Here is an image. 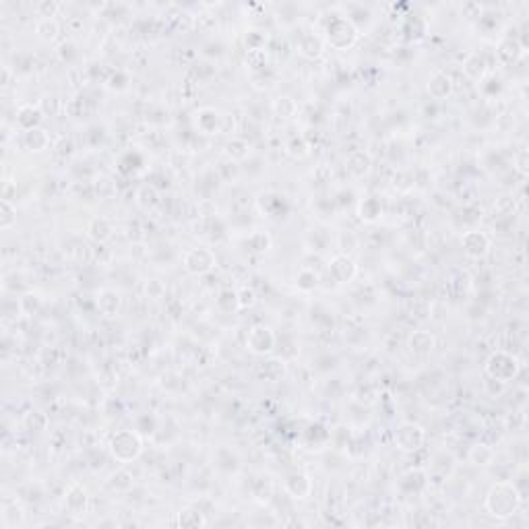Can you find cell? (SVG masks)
<instances>
[{
  "label": "cell",
  "instance_id": "37",
  "mask_svg": "<svg viewBox=\"0 0 529 529\" xmlns=\"http://www.w3.org/2000/svg\"><path fill=\"white\" fill-rule=\"evenodd\" d=\"M250 151V145L248 141H244L242 137H232L226 145H223V153L228 155L230 161H240L248 155Z\"/></svg>",
  "mask_w": 529,
  "mask_h": 529
},
{
  "label": "cell",
  "instance_id": "34",
  "mask_svg": "<svg viewBox=\"0 0 529 529\" xmlns=\"http://www.w3.org/2000/svg\"><path fill=\"white\" fill-rule=\"evenodd\" d=\"M296 288H298V292H304V294H310V292H315L317 288H319V283H321V275H319V271L317 269H310V267H302L300 271H298V275H296Z\"/></svg>",
  "mask_w": 529,
  "mask_h": 529
},
{
  "label": "cell",
  "instance_id": "3",
  "mask_svg": "<svg viewBox=\"0 0 529 529\" xmlns=\"http://www.w3.org/2000/svg\"><path fill=\"white\" fill-rule=\"evenodd\" d=\"M108 449L118 463H132L143 453V437L134 428L116 430L108 441Z\"/></svg>",
  "mask_w": 529,
  "mask_h": 529
},
{
  "label": "cell",
  "instance_id": "45",
  "mask_svg": "<svg viewBox=\"0 0 529 529\" xmlns=\"http://www.w3.org/2000/svg\"><path fill=\"white\" fill-rule=\"evenodd\" d=\"M470 459H472L476 466H488V463H492V459H495V451H492L488 445H476V447H472V451H470Z\"/></svg>",
  "mask_w": 529,
  "mask_h": 529
},
{
  "label": "cell",
  "instance_id": "8",
  "mask_svg": "<svg viewBox=\"0 0 529 529\" xmlns=\"http://www.w3.org/2000/svg\"><path fill=\"white\" fill-rule=\"evenodd\" d=\"M474 290V279L470 275L468 269L463 267H453L447 277H445V292L453 302H461L466 300Z\"/></svg>",
  "mask_w": 529,
  "mask_h": 529
},
{
  "label": "cell",
  "instance_id": "49",
  "mask_svg": "<svg viewBox=\"0 0 529 529\" xmlns=\"http://www.w3.org/2000/svg\"><path fill=\"white\" fill-rule=\"evenodd\" d=\"M267 35H263V31L259 29H250L246 33V50H263L267 48Z\"/></svg>",
  "mask_w": 529,
  "mask_h": 529
},
{
  "label": "cell",
  "instance_id": "33",
  "mask_svg": "<svg viewBox=\"0 0 529 529\" xmlns=\"http://www.w3.org/2000/svg\"><path fill=\"white\" fill-rule=\"evenodd\" d=\"M215 306L221 315H236L240 310V302H238V292L232 288H223L219 290L217 298H215Z\"/></svg>",
  "mask_w": 529,
  "mask_h": 529
},
{
  "label": "cell",
  "instance_id": "39",
  "mask_svg": "<svg viewBox=\"0 0 529 529\" xmlns=\"http://www.w3.org/2000/svg\"><path fill=\"white\" fill-rule=\"evenodd\" d=\"M106 488L112 492H126L132 488V476L126 470H118L110 476V480L106 482Z\"/></svg>",
  "mask_w": 529,
  "mask_h": 529
},
{
  "label": "cell",
  "instance_id": "26",
  "mask_svg": "<svg viewBox=\"0 0 529 529\" xmlns=\"http://www.w3.org/2000/svg\"><path fill=\"white\" fill-rule=\"evenodd\" d=\"M87 236L95 244H106L114 236V226L108 217H101V215L91 217L89 223H87Z\"/></svg>",
  "mask_w": 529,
  "mask_h": 529
},
{
  "label": "cell",
  "instance_id": "22",
  "mask_svg": "<svg viewBox=\"0 0 529 529\" xmlns=\"http://www.w3.org/2000/svg\"><path fill=\"white\" fill-rule=\"evenodd\" d=\"M95 306L97 310L103 315V317H116L120 312V306H122V298L116 290L112 288H101L97 294H95Z\"/></svg>",
  "mask_w": 529,
  "mask_h": 529
},
{
  "label": "cell",
  "instance_id": "15",
  "mask_svg": "<svg viewBox=\"0 0 529 529\" xmlns=\"http://www.w3.org/2000/svg\"><path fill=\"white\" fill-rule=\"evenodd\" d=\"M64 509L68 515H85L89 511V492L81 486V484H72L68 486V490L64 492Z\"/></svg>",
  "mask_w": 529,
  "mask_h": 529
},
{
  "label": "cell",
  "instance_id": "27",
  "mask_svg": "<svg viewBox=\"0 0 529 529\" xmlns=\"http://www.w3.org/2000/svg\"><path fill=\"white\" fill-rule=\"evenodd\" d=\"M46 118V114L41 112L39 106H33V103H25L17 110V126L25 132V130H31V128H37L41 124V120Z\"/></svg>",
  "mask_w": 529,
  "mask_h": 529
},
{
  "label": "cell",
  "instance_id": "30",
  "mask_svg": "<svg viewBox=\"0 0 529 529\" xmlns=\"http://www.w3.org/2000/svg\"><path fill=\"white\" fill-rule=\"evenodd\" d=\"M137 205L143 211H155L161 205V192L157 190L155 184H143L137 190Z\"/></svg>",
  "mask_w": 529,
  "mask_h": 529
},
{
  "label": "cell",
  "instance_id": "16",
  "mask_svg": "<svg viewBox=\"0 0 529 529\" xmlns=\"http://www.w3.org/2000/svg\"><path fill=\"white\" fill-rule=\"evenodd\" d=\"M325 48H327L325 37L315 31H304L298 39V52L308 60H319L325 54Z\"/></svg>",
  "mask_w": 529,
  "mask_h": 529
},
{
  "label": "cell",
  "instance_id": "38",
  "mask_svg": "<svg viewBox=\"0 0 529 529\" xmlns=\"http://www.w3.org/2000/svg\"><path fill=\"white\" fill-rule=\"evenodd\" d=\"M244 246L248 248V252H254V254H261V252H267L271 248V236L267 232H252L244 238Z\"/></svg>",
  "mask_w": 529,
  "mask_h": 529
},
{
  "label": "cell",
  "instance_id": "51",
  "mask_svg": "<svg viewBox=\"0 0 529 529\" xmlns=\"http://www.w3.org/2000/svg\"><path fill=\"white\" fill-rule=\"evenodd\" d=\"M145 292H147V296H149V298L157 300V298H161V296H163L166 288H163V283H161V281H157V279H151V281H147V286H145Z\"/></svg>",
  "mask_w": 529,
  "mask_h": 529
},
{
  "label": "cell",
  "instance_id": "12",
  "mask_svg": "<svg viewBox=\"0 0 529 529\" xmlns=\"http://www.w3.org/2000/svg\"><path fill=\"white\" fill-rule=\"evenodd\" d=\"M428 474L426 470L422 468H414V470H408L401 478H399V492L406 495V497H420L426 488H428Z\"/></svg>",
  "mask_w": 529,
  "mask_h": 529
},
{
  "label": "cell",
  "instance_id": "7",
  "mask_svg": "<svg viewBox=\"0 0 529 529\" xmlns=\"http://www.w3.org/2000/svg\"><path fill=\"white\" fill-rule=\"evenodd\" d=\"M426 443V430L416 422H403L395 430V445L403 453H418Z\"/></svg>",
  "mask_w": 529,
  "mask_h": 529
},
{
  "label": "cell",
  "instance_id": "50",
  "mask_svg": "<svg viewBox=\"0 0 529 529\" xmlns=\"http://www.w3.org/2000/svg\"><path fill=\"white\" fill-rule=\"evenodd\" d=\"M23 424H25L29 430H43V428L48 426V418H46V414H41V412H29V414H25Z\"/></svg>",
  "mask_w": 529,
  "mask_h": 529
},
{
  "label": "cell",
  "instance_id": "19",
  "mask_svg": "<svg viewBox=\"0 0 529 529\" xmlns=\"http://www.w3.org/2000/svg\"><path fill=\"white\" fill-rule=\"evenodd\" d=\"M23 521H25V509H23L21 501L14 497H4L2 499V528H21Z\"/></svg>",
  "mask_w": 529,
  "mask_h": 529
},
{
  "label": "cell",
  "instance_id": "41",
  "mask_svg": "<svg viewBox=\"0 0 529 529\" xmlns=\"http://www.w3.org/2000/svg\"><path fill=\"white\" fill-rule=\"evenodd\" d=\"M273 492H275V486L269 478H259L254 480L252 484V497L257 503H269L273 499Z\"/></svg>",
  "mask_w": 529,
  "mask_h": 529
},
{
  "label": "cell",
  "instance_id": "21",
  "mask_svg": "<svg viewBox=\"0 0 529 529\" xmlns=\"http://www.w3.org/2000/svg\"><path fill=\"white\" fill-rule=\"evenodd\" d=\"M453 89H455L453 77L445 70H437L428 79V93L432 99H447V97H451Z\"/></svg>",
  "mask_w": 529,
  "mask_h": 529
},
{
  "label": "cell",
  "instance_id": "31",
  "mask_svg": "<svg viewBox=\"0 0 529 529\" xmlns=\"http://www.w3.org/2000/svg\"><path fill=\"white\" fill-rule=\"evenodd\" d=\"M426 31H428V25L422 17H416V14H410L406 17L403 25H401V33L406 39L410 41H420L426 37Z\"/></svg>",
  "mask_w": 529,
  "mask_h": 529
},
{
  "label": "cell",
  "instance_id": "9",
  "mask_svg": "<svg viewBox=\"0 0 529 529\" xmlns=\"http://www.w3.org/2000/svg\"><path fill=\"white\" fill-rule=\"evenodd\" d=\"M461 248H463V254L468 259L482 261V259L488 257V252L492 248V238L484 230H476L474 228V230H468L461 236Z\"/></svg>",
  "mask_w": 529,
  "mask_h": 529
},
{
  "label": "cell",
  "instance_id": "48",
  "mask_svg": "<svg viewBox=\"0 0 529 529\" xmlns=\"http://www.w3.org/2000/svg\"><path fill=\"white\" fill-rule=\"evenodd\" d=\"M215 466H217V470H221V472H226V474H232V472H236V470H238L240 459L236 457V453H234V451H230V449H228V459H221V455H217V453H215Z\"/></svg>",
  "mask_w": 529,
  "mask_h": 529
},
{
  "label": "cell",
  "instance_id": "52",
  "mask_svg": "<svg viewBox=\"0 0 529 529\" xmlns=\"http://www.w3.org/2000/svg\"><path fill=\"white\" fill-rule=\"evenodd\" d=\"M60 10V4L58 2H39L37 4V12L39 17H56V12Z\"/></svg>",
  "mask_w": 529,
  "mask_h": 529
},
{
  "label": "cell",
  "instance_id": "46",
  "mask_svg": "<svg viewBox=\"0 0 529 529\" xmlns=\"http://www.w3.org/2000/svg\"><path fill=\"white\" fill-rule=\"evenodd\" d=\"M495 211L499 217H511L517 213V199L515 197H501L495 205Z\"/></svg>",
  "mask_w": 529,
  "mask_h": 529
},
{
  "label": "cell",
  "instance_id": "11",
  "mask_svg": "<svg viewBox=\"0 0 529 529\" xmlns=\"http://www.w3.org/2000/svg\"><path fill=\"white\" fill-rule=\"evenodd\" d=\"M312 488H315L312 478L304 472H292L283 480V490L294 501H306L312 495Z\"/></svg>",
  "mask_w": 529,
  "mask_h": 529
},
{
  "label": "cell",
  "instance_id": "53",
  "mask_svg": "<svg viewBox=\"0 0 529 529\" xmlns=\"http://www.w3.org/2000/svg\"><path fill=\"white\" fill-rule=\"evenodd\" d=\"M8 77H10V68H8V66H4V68H2V87H6V85H8Z\"/></svg>",
  "mask_w": 529,
  "mask_h": 529
},
{
  "label": "cell",
  "instance_id": "20",
  "mask_svg": "<svg viewBox=\"0 0 529 529\" xmlns=\"http://www.w3.org/2000/svg\"><path fill=\"white\" fill-rule=\"evenodd\" d=\"M488 70H490V64H488L486 54H482V52H472L463 62V74L470 81H484Z\"/></svg>",
  "mask_w": 529,
  "mask_h": 529
},
{
  "label": "cell",
  "instance_id": "25",
  "mask_svg": "<svg viewBox=\"0 0 529 529\" xmlns=\"http://www.w3.org/2000/svg\"><path fill=\"white\" fill-rule=\"evenodd\" d=\"M21 143L27 151L31 153H41L46 151L50 145H52V139H50V132L41 126L37 128H31V130H25L23 137H21Z\"/></svg>",
  "mask_w": 529,
  "mask_h": 529
},
{
  "label": "cell",
  "instance_id": "36",
  "mask_svg": "<svg viewBox=\"0 0 529 529\" xmlns=\"http://www.w3.org/2000/svg\"><path fill=\"white\" fill-rule=\"evenodd\" d=\"M178 528L184 529H199L207 526V519H205V513L201 509H184L178 513V519H176Z\"/></svg>",
  "mask_w": 529,
  "mask_h": 529
},
{
  "label": "cell",
  "instance_id": "47",
  "mask_svg": "<svg viewBox=\"0 0 529 529\" xmlns=\"http://www.w3.org/2000/svg\"><path fill=\"white\" fill-rule=\"evenodd\" d=\"M238 292V302H240V310H246V308H252L257 302H259V294L254 292V288L250 286H244Z\"/></svg>",
  "mask_w": 529,
  "mask_h": 529
},
{
  "label": "cell",
  "instance_id": "40",
  "mask_svg": "<svg viewBox=\"0 0 529 529\" xmlns=\"http://www.w3.org/2000/svg\"><path fill=\"white\" fill-rule=\"evenodd\" d=\"M273 112L275 116L279 118H294L298 114V103L296 99H292L290 95H279L275 101H273Z\"/></svg>",
  "mask_w": 529,
  "mask_h": 529
},
{
  "label": "cell",
  "instance_id": "10",
  "mask_svg": "<svg viewBox=\"0 0 529 529\" xmlns=\"http://www.w3.org/2000/svg\"><path fill=\"white\" fill-rule=\"evenodd\" d=\"M327 269H329V277H331L335 283H339V286L352 283V281L356 279V275H358V265H356V261H354L350 254H343V252L335 254V257L327 263Z\"/></svg>",
  "mask_w": 529,
  "mask_h": 529
},
{
  "label": "cell",
  "instance_id": "18",
  "mask_svg": "<svg viewBox=\"0 0 529 529\" xmlns=\"http://www.w3.org/2000/svg\"><path fill=\"white\" fill-rule=\"evenodd\" d=\"M346 170L352 178H366L372 172V155L364 149H354L346 159Z\"/></svg>",
  "mask_w": 529,
  "mask_h": 529
},
{
  "label": "cell",
  "instance_id": "14",
  "mask_svg": "<svg viewBox=\"0 0 529 529\" xmlns=\"http://www.w3.org/2000/svg\"><path fill=\"white\" fill-rule=\"evenodd\" d=\"M300 441H302L304 449H308V451H321V449H325V447L331 443V432H329L323 424L310 422V424L302 430Z\"/></svg>",
  "mask_w": 529,
  "mask_h": 529
},
{
  "label": "cell",
  "instance_id": "2",
  "mask_svg": "<svg viewBox=\"0 0 529 529\" xmlns=\"http://www.w3.org/2000/svg\"><path fill=\"white\" fill-rule=\"evenodd\" d=\"M521 372V360L507 352V350H497L488 356V360L484 362V375L490 381L509 385L511 381H515Z\"/></svg>",
  "mask_w": 529,
  "mask_h": 529
},
{
  "label": "cell",
  "instance_id": "32",
  "mask_svg": "<svg viewBox=\"0 0 529 529\" xmlns=\"http://www.w3.org/2000/svg\"><path fill=\"white\" fill-rule=\"evenodd\" d=\"M523 50H526V46L519 43L517 37H505V39L499 43V48H497V56H499L501 62L511 64V62H515V60L523 54Z\"/></svg>",
  "mask_w": 529,
  "mask_h": 529
},
{
  "label": "cell",
  "instance_id": "13",
  "mask_svg": "<svg viewBox=\"0 0 529 529\" xmlns=\"http://www.w3.org/2000/svg\"><path fill=\"white\" fill-rule=\"evenodd\" d=\"M194 122H197V128L203 134H217V132L226 130V122L228 120L215 108H201L194 114Z\"/></svg>",
  "mask_w": 529,
  "mask_h": 529
},
{
  "label": "cell",
  "instance_id": "44",
  "mask_svg": "<svg viewBox=\"0 0 529 529\" xmlns=\"http://www.w3.org/2000/svg\"><path fill=\"white\" fill-rule=\"evenodd\" d=\"M17 223V209L10 205V201L2 199L0 203V230H10Z\"/></svg>",
  "mask_w": 529,
  "mask_h": 529
},
{
  "label": "cell",
  "instance_id": "4",
  "mask_svg": "<svg viewBox=\"0 0 529 529\" xmlns=\"http://www.w3.org/2000/svg\"><path fill=\"white\" fill-rule=\"evenodd\" d=\"M360 37V31L354 27V23L346 14H333L329 17L325 25V41H329L337 50L352 48Z\"/></svg>",
  "mask_w": 529,
  "mask_h": 529
},
{
  "label": "cell",
  "instance_id": "43",
  "mask_svg": "<svg viewBox=\"0 0 529 529\" xmlns=\"http://www.w3.org/2000/svg\"><path fill=\"white\" fill-rule=\"evenodd\" d=\"M269 56L271 54L267 52V48H263V50H246V64H248L250 72L269 66Z\"/></svg>",
  "mask_w": 529,
  "mask_h": 529
},
{
  "label": "cell",
  "instance_id": "6",
  "mask_svg": "<svg viewBox=\"0 0 529 529\" xmlns=\"http://www.w3.org/2000/svg\"><path fill=\"white\" fill-rule=\"evenodd\" d=\"M182 263L190 275L203 277V275H209L217 267V257L209 246H194V248L186 250Z\"/></svg>",
  "mask_w": 529,
  "mask_h": 529
},
{
  "label": "cell",
  "instance_id": "29",
  "mask_svg": "<svg viewBox=\"0 0 529 529\" xmlns=\"http://www.w3.org/2000/svg\"><path fill=\"white\" fill-rule=\"evenodd\" d=\"M35 35L46 43H54L60 37V23L54 17H39L35 21Z\"/></svg>",
  "mask_w": 529,
  "mask_h": 529
},
{
  "label": "cell",
  "instance_id": "42",
  "mask_svg": "<svg viewBox=\"0 0 529 529\" xmlns=\"http://www.w3.org/2000/svg\"><path fill=\"white\" fill-rule=\"evenodd\" d=\"M310 143H308V139L306 137H294V139H290L288 141V145H286V151H288V155H292L294 159H304L308 153H310Z\"/></svg>",
  "mask_w": 529,
  "mask_h": 529
},
{
  "label": "cell",
  "instance_id": "1",
  "mask_svg": "<svg viewBox=\"0 0 529 529\" xmlns=\"http://www.w3.org/2000/svg\"><path fill=\"white\" fill-rule=\"evenodd\" d=\"M486 513L499 521H507L515 517L523 507V495L513 482H497L490 486L484 499Z\"/></svg>",
  "mask_w": 529,
  "mask_h": 529
},
{
  "label": "cell",
  "instance_id": "24",
  "mask_svg": "<svg viewBox=\"0 0 529 529\" xmlns=\"http://www.w3.org/2000/svg\"><path fill=\"white\" fill-rule=\"evenodd\" d=\"M437 348V337L430 331H414L408 337V350L414 356H430Z\"/></svg>",
  "mask_w": 529,
  "mask_h": 529
},
{
  "label": "cell",
  "instance_id": "5",
  "mask_svg": "<svg viewBox=\"0 0 529 529\" xmlns=\"http://www.w3.org/2000/svg\"><path fill=\"white\" fill-rule=\"evenodd\" d=\"M246 348L254 356H271L277 350V335L267 325H254L246 333Z\"/></svg>",
  "mask_w": 529,
  "mask_h": 529
},
{
  "label": "cell",
  "instance_id": "35",
  "mask_svg": "<svg viewBox=\"0 0 529 529\" xmlns=\"http://www.w3.org/2000/svg\"><path fill=\"white\" fill-rule=\"evenodd\" d=\"M250 81H252V87H257V89H271V87L277 85L279 74H277L275 66L269 64V66H265L261 70L250 72Z\"/></svg>",
  "mask_w": 529,
  "mask_h": 529
},
{
  "label": "cell",
  "instance_id": "17",
  "mask_svg": "<svg viewBox=\"0 0 529 529\" xmlns=\"http://www.w3.org/2000/svg\"><path fill=\"white\" fill-rule=\"evenodd\" d=\"M288 375V362L283 358H267L257 366V377L265 383H279Z\"/></svg>",
  "mask_w": 529,
  "mask_h": 529
},
{
  "label": "cell",
  "instance_id": "28",
  "mask_svg": "<svg viewBox=\"0 0 529 529\" xmlns=\"http://www.w3.org/2000/svg\"><path fill=\"white\" fill-rule=\"evenodd\" d=\"M358 215L364 223H375L383 217V203L379 197L370 194V197H364L358 205Z\"/></svg>",
  "mask_w": 529,
  "mask_h": 529
},
{
  "label": "cell",
  "instance_id": "23",
  "mask_svg": "<svg viewBox=\"0 0 529 529\" xmlns=\"http://www.w3.org/2000/svg\"><path fill=\"white\" fill-rule=\"evenodd\" d=\"M259 205L261 209L269 215V217H286V213L290 211V203L283 194L279 192H265L259 197Z\"/></svg>",
  "mask_w": 529,
  "mask_h": 529
}]
</instances>
